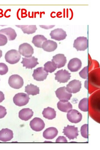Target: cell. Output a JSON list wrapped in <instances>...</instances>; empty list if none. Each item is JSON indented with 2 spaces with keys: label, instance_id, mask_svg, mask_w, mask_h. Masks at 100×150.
I'll list each match as a JSON object with an SVG mask.
<instances>
[{
  "label": "cell",
  "instance_id": "cell-31",
  "mask_svg": "<svg viewBox=\"0 0 100 150\" xmlns=\"http://www.w3.org/2000/svg\"><path fill=\"white\" fill-rule=\"evenodd\" d=\"M79 74L81 78L84 79H87L88 75V67H85L79 72Z\"/></svg>",
  "mask_w": 100,
  "mask_h": 150
},
{
  "label": "cell",
  "instance_id": "cell-3",
  "mask_svg": "<svg viewBox=\"0 0 100 150\" xmlns=\"http://www.w3.org/2000/svg\"><path fill=\"white\" fill-rule=\"evenodd\" d=\"M8 83L12 88L19 89L23 86L24 81L22 77L19 75H13L9 78Z\"/></svg>",
  "mask_w": 100,
  "mask_h": 150
},
{
  "label": "cell",
  "instance_id": "cell-26",
  "mask_svg": "<svg viewBox=\"0 0 100 150\" xmlns=\"http://www.w3.org/2000/svg\"><path fill=\"white\" fill-rule=\"evenodd\" d=\"M25 92L28 95H32L34 96L40 93V90L39 87L33 84L27 85L25 87Z\"/></svg>",
  "mask_w": 100,
  "mask_h": 150
},
{
  "label": "cell",
  "instance_id": "cell-37",
  "mask_svg": "<svg viewBox=\"0 0 100 150\" xmlns=\"http://www.w3.org/2000/svg\"><path fill=\"white\" fill-rule=\"evenodd\" d=\"M2 56V52L1 50V49H0V58H1V57Z\"/></svg>",
  "mask_w": 100,
  "mask_h": 150
},
{
  "label": "cell",
  "instance_id": "cell-33",
  "mask_svg": "<svg viewBox=\"0 0 100 150\" xmlns=\"http://www.w3.org/2000/svg\"><path fill=\"white\" fill-rule=\"evenodd\" d=\"M7 113L6 108L0 105V119H2L6 116Z\"/></svg>",
  "mask_w": 100,
  "mask_h": 150
},
{
  "label": "cell",
  "instance_id": "cell-22",
  "mask_svg": "<svg viewBox=\"0 0 100 150\" xmlns=\"http://www.w3.org/2000/svg\"><path fill=\"white\" fill-rule=\"evenodd\" d=\"M57 107L60 111L65 112H69L72 108L71 103L67 101H59L57 103Z\"/></svg>",
  "mask_w": 100,
  "mask_h": 150
},
{
  "label": "cell",
  "instance_id": "cell-13",
  "mask_svg": "<svg viewBox=\"0 0 100 150\" xmlns=\"http://www.w3.org/2000/svg\"><path fill=\"white\" fill-rule=\"evenodd\" d=\"M50 35L51 39L59 41L65 39L67 36L66 32L61 28H57L51 31Z\"/></svg>",
  "mask_w": 100,
  "mask_h": 150
},
{
  "label": "cell",
  "instance_id": "cell-7",
  "mask_svg": "<svg viewBox=\"0 0 100 150\" xmlns=\"http://www.w3.org/2000/svg\"><path fill=\"white\" fill-rule=\"evenodd\" d=\"M55 79L60 83H65L70 79L71 74L66 70L62 69L58 71L55 74Z\"/></svg>",
  "mask_w": 100,
  "mask_h": 150
},
{
  "label": "cell",
  "instance_id": "cell-5",
  "mask_svg": "<svg viewBox=\"0 0 100 150\" xmlns=\"http://www.w3.org/2000/svg\"><path fill=\"white\" fill-rule=\"evenodd\" d=\"M63 130V133L70 140L77 139L79 135L78 128L75 126L67 125V127H64Z\"/></svg>",
  "mask_w": 100,
  "mask_h": 150
},
{
  "label": "cell",
  "instance_id": "cell-25",
  "mask_svg": "<svg viewBox=\"0 0 100 150\" xmlns=\"http://www.w3.org/2000/svg\"><path fill=\"white\" fill-rule=\"evenodd\" d=\"M47 40V39L42 35H38L33 37L32 43L36 47L42 48V45L43 43Z\"/></svg>",
  "mask_w": 100,
  "mask_h": 150
},
{
  "label": "cell",
  "instance_id": "cell-35",
  "mask_svg": "<svg viewBox=\"0 0 100 150\" xmlns=\"http://www.w3.org/2000/svg\"><path fill=\"white\" fill-rule=\"evenodd\" d=\"M40 26L43 28L45 29H49L52 28L53 27L55 26V25H51L49 26H45L43 25H39Z\"/></svg>",
  "mask_w": 100,
  "mask_h": 150
},
{
  "label": "cell",
  "instance_id": "cell-36",
  "mask_svg": "<svg viewBox=\"0 0 100 150\" xmlns=\"http://www.w3.org/2000/svg\"><path fill=\"white\" fill-rule=\"evenodd\" d=\"M5 99L4 95L3 92L0 91V103L2 102Z\"/></svg>",
  "mask_w": 100,
  "mask_h": 150
},
{
  "label": "cell",
  "instance_id": "cell-14",
  "mask_svg": "<svg viewBox=\"0 0 100 150\" xmlns=\"http://www.w3.org/2000/svg\"><path fill=\"white\" fill-rule=\"evenodd\" d=\"M48 73L45 71L42 67L34 69L33 76L34 80L38 81H42L47 79Z\"/></svg>",
  "mask_w": 100,
  "mask_h": 150
},
{
  "label": "cell",
  "instance_id": "cell-6",
  "mask_svg": "<svg viewBox=\"0 0 100 150\" xmlns=\"http://www.w3.org/2000/svg\"><path fill=\"white\" fill-rule=\"evenodd\" d=\"M19 52L22 56L27 58L30 57L34 53V49L30 45L25 43L20 45Z\"/></svg>",
  "mask_w": 100,
  "mask_h": 150
},
{
  "label": "cell",
  "instance_id": "cell-12",
  "mask_svg": "<svg viewBox=\"0 0 100 150\" xmlns=\"http://www.w3.org/2000/svg\"><path fill=\"white\" fill-rule=\"evenodd\" d=\"M38 60V59L34 57L22 58V61L21 63L23 64V67H25L26 69H32L39 64Z\"/></svg>",
  "mask_w": 100,
  "mask_h": 150
},
{
  "label": "cell",
  "instance_id": "cell-24",
  "mask_svg": "<svg viewBox=\"0 0 100 150\" xmlns=\"http://www.w3.org/2000/svg\"><path fill=\"white\" fill-rule=\"evenodd\" d=\"M16 26L21 28L24 33L27 34H33L35 33L37 27L36 25H16Z\"/></svg>",
  "mask_w": 100,
  "mask_h": 150
},
{
  "label": "cell",
  "instance_id": "cell-15",
  "mask_svg": "<svg viewBox=\"0 0 100 150\" xmlns=\"http://www.w3.org/2000/svg\"><path fill=\"white\" fill-rule=\"evenodd\" d=\"M52 61L56 65L58 69L64 67L67 62L66 57L64 54H58L54 56Z\"/></svg>",
  "mask_w": 100,
  "mask_h": 150
},
{
  "label": "cell",
  "instance_id": "cell-16",
  "mask_svg": "<svg viewBox=\"0 0 100 150\" xmlns=\"http://www.w3.org/2000/svg\"><path fill=\"white\" fill-rule=\"evenodd\" d=\"M82 63L79 59L75 58L71 59L67 65L68 69L71 72L78 71L81 67Z\"/></svg>",
  "mask_w": 100,
  "mask_h": 150
},
{
  "label": "cell",
  "instance_id": "cell-21",
  "mask_svg": "<svg viewBox=\"0 0 100 150\" xmlns=\"http://www.w3.org/2000/svg\"><path fill=\"white\" fill-rule=\"evenodd\" d=\"M0 34H3L6 35L9 40H15L17 36L15 30L11 28V27H9V28L0 30Z\"/></svg>",
  "mask_w": 100,
  "mask_h": 150
},
{
  "label": "cell",
  "instance_id": "cell-11",
  "mask_svg": "<svg viewBox=\"0 0 100 150\" xmlns=\"http://www.w3.org/2000/svg\"><path fill=\"white\" fill-rule=\"evenodd\" d=\"M30 125L32 129L36 132L41 131L45 127L43 121L40 118L37 117L34 118L30 121Z\"/></svg>",
  "mask_w": 100,
  "mask_h": 150
},
{
  "label": "cell",
  "instance_id": "cell-23",
  "mask_svg": "<svg viewBox=\"0 0 100 150\" xmlns=\"http://www.w3.org/2000/svg\"><path fill=\"white\" fill-rule=\"evenodd\" d=\"M42 114L44 117L49 120H53L56 116V111L54 109L50 107L44 108Z\"/></svg>",
  "mask_w": 100,
  "mask_h": 150
},
{
  "label": "cell",
  "instance_id": "cell-32",
  "mask_svg": "<svg viewBox=\"0 0 100 150\" xmlns=\"http://www.w3.org/2000/svg\"><path fill=\"white\" fill-rule=\"evenodd\" d=\"M8 42L6 36L3 34H0V46L5 45Z\"/></svg>",
  "mask_w": 100,
  "mask_h": 150
},
{
  "label": "cell",
  "instance_id": "cell-10",
  "mask_svg": "<svg viewBox=\"0 0 100 150\" xmlns=\"http://www.w3.org/2000/svg\"><path fill=\"white\" fill-rule=\"evenodd\" d=\"M82 83L79 80H74L67 85L66 89L70 93H75L79 91L81 88Z\"/></svg>",
  "mask_w": 100,
  "mask_h": 150
},
{
  "label": "cell",
  "instance_id": "cell-20",
  "mask_svg": "<svg viewBox=\"0 0 100 150\" xmlns=\"http://www.w3.org/2000/svg\"><path fill=\"white\" fill-rule=\"evenodd\" d=\"M58 134L57 129L54 127H51L45 130L43 133V137L48 139H52L56 137Z\"/></svg>",
  "mask_w": 100,
  "mask_h": 150
},
{
  "label": "cell",
  "instance_id": "cell-4",
  "mask_svg": "<svg viewBox=\"0 0 100 150\" xmlns=\"http://www.w3.org/2000/svg\"><path fill=\"white\" fill-rule=\"evenodd\" d=\"M74 47L77 51H84L88 47V40L87 38L84 36L77 38L74 40Z\"/></svg>",
  "mask_w": 100,
  "mask_h": 150
},
{
  "label": "cell",
  "instance_id": "cell-28",
  "mask_svg": "<svg viewBox=\"0 0 100 150\" xmlns=\"http://www.w3.org/2000/svg\"><path fill=\"white\" fill-rule=\"evenodd\" d=\"M79 108L82 111L86 112L88 111V99L85 98L82 99L79 102Z\"/></svg>",
  "mask_w": 100,
  "mask_h": 150
},
{
  "label": "cell",
  "instance_id": "cell-2",
  "mask_svg": "<svg viewBox=\"0 0 100 150\" xmlns=\"http://www.w3.org/2000/svg\"><path fill=\"white\" fill-rule=\"evenodd\" d=\"M30 99L28 95L24 93H19L15 95L13 101L16 105L22 107L28 104Z\"/></svg>",
  "mask_w": 100,
  "mask_h": 150
},
{
  "label": "cell",
  "instance_id": "cell-1",
  "mask_svg": "<svg viewBox=\"0 0 100 150\" xmlns=\"http://www.w3.org/2000/svg\"><path fill=\"white\" fill-rule=\"evenodd\" d=\"M21 57L19 51L14 49L7 52L5 56L6 61L11 64H14L18 63L20 61Z\"/></svg>",
  "mask_w": 100,
  "mask_h": 150
},
{
  "label": "cell",
  "instance_id": "cell-17",
  "mask_svg": "<svg viewBox=\"0 0 100 150\" xmlns=\"http://www.w3.org/2000/svg\"><path fill=\"white\" fill-rule=\"evenodd\" d=\"M12 131L8 129H2L0 131V141L3 142L10 141L13 138Z\"/></svg>",
  "mask_w": 100,
  "mask_h": 150
},
{
  "label": "cell",
  "instance_id": "cell-19",
  "mask_svg": "<svg viewBox=\"0 0 100 150\" xmlns=\"http://www.w3.org/2000/svg\"><path fill=\"white\" fill-rule=\"evenodd\" d=\"M33 112L29 108L22 109L19 112V117L23 120L27 121L31 119L33 115Z\"/></svg>",
  "mask_w": 100,
  "mask_h": 150
},
{
  "label": "cell",
  "instance_id": "cell-9",
  "mask_svg": "<svg viewBox=\"0 0 100 150\" xmlns=\"http://www.w3.org/2000/svg\"><path fill=\"white\" fill-rule=\"evenodd\" d=\"M67 112V119L72 123H78L82 119V115L76 110H72Z\"/></svg>",
  "mask_w": 100,
  "mask_h": 150
},
{
  "label": "cell",
  "instance_id": "cell-8",
  "mask_svg": "<svg viewBox=\"0 0 100 150\" xmlns=\"http://www.w3.org/2000/svg\"><path fill=\"white\" fill-rule=\"evenodd\" d=\"M55 93L57 97L60 101H68L72 96L71 93L67 91L65 87L58 88L56 91Z\"/></svg>",
  "mask_w": 100,
  "mask_h": 150
},
{
  "label": "cell",
  "instance_id": "cell-30",
  "mask_svg": "<svg viewBox=\"0 0 100 150\" xmlns=\"http://www.w3.org/2000/svg\"><path fill=\"white\" fill-rule=\"evenodd\" d=\"M8 68L5 63H0V75L6 74L8 71Z\"/></svg>",
  "mask_w": 100,
  "mask_h": 150
},
{
  "label": "cell",
  "instance_id": "cell-27",
  "mask_svg": "<svg viewBox=\"0 0 100 150\" xmlns=\"http://www.w3.org/2000/svg\"><path fill=\"white\" fill-rule=\"evenodd\" d=\"M57 68L56 65L52 62L48 61L44 65V70L47 73H52L55 71Z\"/></svg>",
  "mask_w": 100,
  "mask_h": 150
},
{
  "label": "cell",
  "instance_id": "cell-18",
  "mask_svg": "<svg viewBox=\"0 0 100 150\" xmlns=\"http://www.w3.org/2000/svg\"><path fill=\"white\" fill-rule=\"evenodd\" d=\"M57 47V44L54 41L48 40L44 42L42 45V48L44 51L48 52L54 51Z\"/></svg>",
  "mask_w": 100,
  "mask_h": 150
},
{
  "label": "cell",
  "instance_id": "cell-29",
  "mask_svg": "<svg viewBox=\"0 0 100 150\" xmlns=\"http://www.w3.org/2000/svg\"><path fill=\"white\" fill-rule=\"evenodd\" d=\"M88 125L84 124L82 126L81 128V133L82 137L85 138H88Z\"/></svg>",
  "mask_w": 100,
  "mask_h": 150
},
{
  "label": "cell",
  "instance_id": "cell-34",
  "mask_svg": "<svg viewBox=\"0 0 100 150\" xmlns=\"http://www.w3.org/2000/svg\"><path fill=\"white\" fill-rule=\"evenodd\" d=\"M56 142H67V141L64 136H60L56 140Z\"/></svg>",
  "mask_w": 100,
  "mask_h": 150
}]
</instances>
